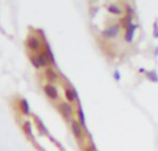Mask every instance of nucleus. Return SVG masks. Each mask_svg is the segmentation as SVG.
Listing matches in <instances>:
<instances>
[{"label": "nucleus", "instance_id": "f257e3e1", "mask_svg": "<svg viewBox=\"0 0 158 151\" xmlns=\"http://www.w3.org/2000/svg\"><path fill=\"white\" fill-rule=\"evenodd\" d=\"M50 53L48 54H45V55H42L40 56L36 57V58H33V63L34 64L35 66H43V65H45L46 63L49 61L50 58Z\"/></svg>", "mask_w": 158, "mask_h": 151}, {"label": "nucleus", "instance_id": "f03ea898", "mask_svg": "<svg viewBox=\"0 0 158 151\" xmlns=\"http://www.w3.org/2000/svg\"><path fill=\"white\" fill-rule=\"evenodd\" d=\"M45 90L46 94L50 98H56V96H58V93H56V88L54 87H52V86H46L45 88Z\"/></svg>", "mask_w": 158, "mask_h": 151}, {"label": "nucleus", "instance_id": "7ed1b4c3", "mask_svg": "<svg viewBox=\"0 0 158 151\" xmlns=\"http://www.w3.org/2000/svg\"><path fill=\"white\" fill-rule=\"evenodd\" d=\"M60 110L61 112L63 113L64 115H66V116H70V114H71V109H70V107L68 105V104H62L60 105Z\"/></svg>", "mask_w": 158, "mask_h": 151}, {"label": "nucleus", "instance_id": "20e7f679", "mask_svg": "<svg viewBox=\"0 0 158 151\" xmlns=\"http://www.w3.org/2000/svg\"><path fill=\"white\" fill-rule=\"evenodd\" d=\"M38 45H39V42L36 38H31L29 40V46L31 49L34 50V49H36L38 47Z\"/></svg>", "mask_w": 158, "mask_h": 151}, {"label": "nucleus", "instance_id": "39448f33", "mask_svg": "<svg viewBox=\"0 0 158 151\" xmlns=\"http://www.w3.org/2000/svg\"><path fill=\"white\" fill-rule=\"evenodd\" d=\"M73 132H74V134H75L77 136H80L81 135V127L80 125H79L78 123H73Z\"/></svg>", "mask_w": 158, "mask_h": 151}, {"label": "nucleus", "instance_id": "423d86ee", "mask_svg": "<svg viewBox=\"0 0 158 151\" xmlns=\"http://www.w3.org/2000/svg\"><path fill=\"white\" fill-rule=\"evenodd\" d=\"M66 95H67V98H68V99L69 100H73V98H74V94H73L72 90H68L67 91H66Z\"/></svg>", "mask_w": 158, "mask_h": 151}, {"label": "nucleus", "instance_id": "0eeeda50", "mask_svg": "<svg viewBox=\"0 0 158 151\" xmlns=\"http://www.w3.org/2000/svg\"><path fill=\"white\" fill-rule=\"evenodd\" d=\"M22 107H23V109H24L25 113H28V112H29V106H28V103H27V101H26V100H23V102H22Z\"/></svg>", "mask_w": 158, "mask_h": 151}, {"label": "nucleus", "instance_id": "6e6552de", "mask_svg": "<svg viewBox=\"0 0 158 151\" xmlns=\"http://www.w3.org/2000/svg\"><path fill=\"white\" fill-rule=\"evenodd\" d=\"M47 74H49V75H50V76H49L50 78H56V74H55L54 72H53L52 70H48V71H47Z\"/></svg>", "mask_w": 158, "mask_h": 151}]
</instances>
